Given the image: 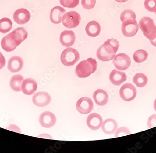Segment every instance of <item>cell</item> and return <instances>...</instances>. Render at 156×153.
<instances>
[{"label": "cell", "instance_id": "6da1fadb", "mask_svg": "<svg viewBox=\"0 0 156 153\" xmlns=\"http://www.w3.org/2000/svg\"><path fill=\"white\" fill-rule=\"evenodd\" d=\"M27 36L28 32L25 28H16L2 39V48L7 52L13 51L27 38Z\"/></svg>", "mask_w": 156, "mask_h": 153}, {"label": "cell", "instance_id": "7a4b0ae2", "mask_svg": "<svg viewBox=\"0 0 156 153\" xmlns=\"http://www.w3.org/2000/svg\"><path fill=\"white\" fill-rule=\"evenodd\" d=\"M119 46V42L116 39L113 38L108 39L99 47L96 52V56L102 62L111 61L115 57Z\"/></svg>", "mask_w": 156, "mask_h": 153}, {"label": "cell", "instance_id": "3957f363", "mask_svg": "<svg viewBox=\"0 0 156 153\" xmlns=\"http://www.w3.org/2000/svg\"><path fill=\"white\" fill-rule=\"evenodd\" d=\"M97 68L96 60L89 58L86 60L81 61L77 65L75 69V74L78 77L86 78L94 73Z\"/></svg>", "mask_w": 156, "mask_h": 153}, {"label": "cell", "instance_id": "277c9868", "mask_svg": "<svg viewBox=\"0 0 156 153\" xmlns=\"http://www.w3.org/2000/svg\"><path fill=\"white\" fill-rule=\"evenodd\" d=\"M139 27L146 38L150 41L156 38V26L152 18L144 16L140 19Z\"/></svg>", "mask_w": 156, "mask_h": 153}, {"label": "cell", "instance_id": "5b68a950", "mask_svg": "<svg viewBox=\"0 0 156 153\" xmlns=\"http://www.w3.org/2000/svg\"><path fill=\"white\" fill-rule=\"evenodd\" d=\"M80 58L78 51L72 48H68L62 52L60 59L63 65L70 67L74 65L80 60Z\"/></svg>", "mask_w": 156, "mask_h": 153}, {"label": "cell", "instance_id": "8992f818", "mask_svg": "<svg viewBox=\"0 0 156 153\" xmlns=\"http://www.w3.org/2000/svg\"><path fill=\"white\" fill-rule=\"evenodd\" d=\"M81 21V17L79 13L75 11H71L64 14L62 18L63 25L68 29L78 27Z\"/></svg>", "mask_w": 156, "mask_h": 153}, {"label": "cell", "instance_id": "52a82bcc", "mask_svg": "<svg viewBox=\"0 0 156 153\" xmlns=\"http://www.w3.org/2000/svg\"><path fill=\"white\" fill-rule=\"evenodd\" d=\"M139 28V24L136 19H128L122 22V32L126 37H133L137 34Z\"/></svg>", "mask_w": 156, "mask_h": 153}, {"label": "cell", "instance_id": "ba28073f", "mask_svg": "<svg viewBox=\"0 0 156 153\" xmlns=\"http://www.w3.org/2000/svg\"><path fill=\"white\" fill-rule=\"evenodd\" d=\"M137 91L133 84L129 83L124 84L120 90V97L123 100L130 101L133 100L136 97Z\"/></svg>", "mask_w": 156, "mask_h": 153}, {"label": "cell", "instance_id": "9c48e42d", "mask_svg": "<svg viewBox=\"0 0 156 153\" xmlns=\"http://www.w3.org/2000/svg\"><path fill=\"white\" fill-rule=\"evenodd\" d=\"M113 63L116 69L120 70H125L130 66L131 60L128 55L120 53L115 56Z\"/></svg>", "mask_w": 156, "mask_h": 153}, {"label": "cell", "instance_id": "30bf717a", "mask_svg": "<svg viewBox=\"0 0 156 153\" xmlns=\"http://www.w3.org/2000/svg\"><path fill=\"white\" fill-rule=\"evenodd\" d=\"M94 108V104L92 100L87 97L80 99L76 104V109L82 114H87L91 112Z\"/></svg>", "mask_w": 156, "mask_h": 153}, {"label": "cell", "instance_id": "8fae6325", "mask_svg": "<svg viewBox=\"0 0 156 153\" xmlns=\"http://www.w3.org/2000/svg\"><path fill=\"white\" fill-rule=\"evenodd\" d=\"M51 100L49 93L45 92H39L34 94L32 97V102L36 106L43 107L48 105Z\"/></svg>", "mask_w": 156, "mask_h": 153}, {"label": "cell", "instance_id": "7c38bea8", "mask_svg": "<svg viewBox=\"0 0 156 153\" xmlns=\"http://www.w3.org/2000/svg\"><path fill=\"white\" fill-rule=\"evenodd\" d=\"M55 115L50 112H44L39 117V121L40 125L44 128H49L52 127L56 124Z\"/></svg>", "mask_w": 156, "mask_h": 153}, {"label": "cell", "instance_id": "4fadbf2b", "mask_svg": "<svg viewBox=\"0 0 156 153\" xmlns=\"http://www.w3.org/2000/svg\"><path fill=\"white\" fill-rule=\"evenodd\" d=\"M31 15L29 11L25 8H21L16 10L13 14V19L17 24H26L30 20Z\"/></svg>", "mask_w": 156, "mask_h": 153}, {"label": "cell", "instance_id": "5bb4252c", "mask_svg": "<svg viewBox=\"0 0 156 153\" xmlns=\"http://www.w3.org/2000/svg\"><path fill=\"white\" fill-rule=\"evenodd\" d=\"M75 35L71 30H65L60 34L59 41L62 46L69 47L73 46L75 42Z\"/></svg>", "mask_w": 156, "mask_h": 153}, {"label": "cell", "instance_id": "9a60e30c", "mask_svg": "<svg viewBox=\"0 0 156 153\" xmlns=\"http://www.w3.org/2000/svg\"><path fill=\"white\" fill-rule=\"evenodd\" d=\"M37 89V83L35 80L32 78H27L23 80L21 90L24 94L30 96L36 91Z\"/></svg>", "mask_w": 156, "mask_h": 153}, {"label": "cell", "instance_id": "2e32d148", "mask_svg": "<svg viewBox=\"0 0 156 153\" xmlns=\"http://www.w3.org/2000/svg\"><path fill=\"white\" fill-rule=\"evenodd\" d=\"M102 119L100 114L97 113H92L87 116V124L89 128L96 130L102 126Z\"/></svg>", "mask_w": 156, "mask_h": 153}, {"label": "cell", "instance_id": "e0dca14e", "mask_svg": "<svg viewBox=\"0 0 156 153\" xmlns=\"http://www.w3.org/2000/svg\"><path fill=\"white\" fill-rule=\"evenodd\" d=\"M66 13V11L63 8L60 6L54 7L50 12V19L52 23L54 24H59L62 21L63 15Z\"/></svg>", "mask_w": 156, "mask_h": 153}, {"label": "cell", "instance_id": "ac0fdd59", "mask_svg": "<svg viewBox=\"0 0 156 153\" xmlns=\"http://www.w3.org/2000/svg\"><path fill=\"white\" fill-rule=\"evenodd\" d=\"M94 99L96 104L103 106L107 104L109 99L108 93L102 89H98L94 93Z\"/></svg>", "mask_w": 156, "mask_h": 153}, {"label": "cell", "instance_id": "d6986e66", "mask_svg": "<svg viewBox=\"0 0 156 153\" xmlns=\"http://www.w3.org/2000/svg\"><path fill=\"white\" fill-rule=\"evenodd\" d=\"M23 61L20 57L14 56L9 60L8 69L12 73L20 71L23 68Z\"/></svg>", "mask_w": 156, "mask_h": 153}, {"label": "cell", "instance_id": "ffe728a7", "mask_svg": "<svg viewBox=\"0 0 156 153\" xmlns=\"http://www.w3.org/2000/svg\"><path fill=\"white\" fill-rule=\"evenodd\" d=\"M110 82L115 86H119L127 80V76L125 73L114 70L109 75Z\"/></svg>", "mask_w": 156, "mask_h": 153}, {"label": "cell", "instance_id": "44dd1931", "mask_svg": "<svg viewBox=\"0 0 156 153\" xmlns=\"http://www.w3.org/2000/svg\"><path fill=\"white\" fill-rule=\"evenodd\" d=\"M101 26L98 22L92 21L87 23L85 28L87 34L90 37H95L100 34Z\"/></svg>", "mask_w": 156, "mask_h": 153}, {"label": "cell", "instance_id": "7402d4cb", "mask_svg": "<svg viewBox=\"0 0 156 153\" xmlns=\"http://www.w3.org/2000/svg\"><path fill=\"white\" fill-rule=\"evenodd\" d=\"M118 127L117 122L114 120L108 119L106 120L102 125V130L107 134L115 133Z\"/></svg>", "mask_w": 156, "mask_h": 153}, {"label": "cell", "instance_id": "603a6c76", "mask_svg": "<svg viewBox=\"0 0 156 153\" xmlns=\"http://www.w3.org/2000/svg\"><path fill=\"white\" fill-rule=\"evenodd\" d=\"M23 80V76L20 75H16L11 77L9 82L10 87L13 91L20 92L21 91V85Z\"/></svg>", "mask_w": 156, "mask_h": 153}, {"label": "cell", "instance_id": "cb8c5ba5", "mask_svg": "<svg viewBox=\"0 0 156 153\" xmlns=\"http://www.w3.org/2000/svg\"><path fill=\"white\" fill-rule=\"evenodd\" d=\"M148 78L143 73H137L134 76L133 79V83L139 87L145 86L148 83Z\"/></svg>", "mask_w": 156, "mask_h": 153}, {"label": "cell", "instance_id": "d4e9b609", "mask_svg": "<svg viewBox=\"0 0 156 153\" xmlns=\"http://www.w3.org/2000/svg\"><path fill=\"white\" fill-rule=\"evenodd\" d=\"M12 22L9 18H2L0 20V32L6 34L9 32L12 28Z\"/></svg>", "mask_w": 156, "mask_h": 153}, {"label": "cell", "instance_id": "484cf974", "mask_svg": "<svg viewBox=\"0 0 156 153\" xmlns=\"http://www.w3.org/2000/svg\"><path fill=\"white\" fill-rule=\"evenodd\" d=\"M148 57V53L144 50H138L133 55V59L136 63H143L147 60Z\"/></svg>", "mask_w": 156, "mask_h": 153}, {"label": "cell", "instance_id": "4316f807", "mask_svg": "<svg viewBox=\"0 0 156 153\" xmlns=\"http://www.w3.org/2000/svg\"><path fill=\"white\" fill-rule=\"evenodd\" d=\"M131 19H136L135 13L133 10L130 9H125L121 14L120 19L122 22L125 20Z\"/></svg>", "mask_w": 156, "mask_h": 153}, {"label": "cell", "instance_id": "83f0119b", "mask_svg": "<svg viewBox=\"0 0 156 153\" xmlns=\"http://www.w3.org/2000/svg\"><path fill=\"white\" fill-rule=\"evenodd\" d=\"M59 2L64 7L73 8L79 5L80 0H59Z\"/></svg>", "mask_w": 156, "mask_h": 153}, {"label": "cell", "instance_id": "f1b7e54d", "mask_svg": "<svg viewBox=\"0 0 156 153\" xmlns=\"http://www.w3.org/2000/svg\"><path fill=\"white\" fill-rule=\"evenodd\" d=\"M144 6L145 9L151 13L156 12V0H145Z\"/></svg>", "mask_w": 156, "mask_h": 153}, {"label": "cell", "instance_id": "f546056e", "mask_svg": "<svg viewBox=\"0 0 156 153\" xmlns=\"http://www.w3.org/2000/svg\"><path fill=\"white\" fill-rule=\"evenodd\" d=\"M131 134V131L127 127H123L118 128L115 134V137H118L120 136H124L125 135H129Z\"/></svg>", "mask_w": 156, "mask_h": 153}, {"label": "cell", "instance_id": "4dcf8cb0", "mask_svg": "<svg viewBox=\"0 0 156 153\" xmlns=\"http://www.w3.org/2000/svg\"><path fill=\"white\" fill-rule=\"evenodd\" d=\"M96 4V0H81V5L85 9H92Z\"/></svg>", "mask_w": 156, "mask_h": 153}, {"label": "cell", "instance_id": "1f68e13d", "mask_svg": "<svg viewBox=\"0 0 156 153\" xmlns=\"http://www.w3.org/2000/svg\"><path fill=\"white\" fill-rule=\"evenodd\" d=\"M147 126L148 128H151L156 127V114H153V115L149 118Z\"/></svg>", "mask_w": 156, "mask_h": 153}, {"label": "cell", "instance_id": "d6a6232c", "mask_svg": "<svg viewBox=\"0 0 156 153\" xmlns=\"http://www.w3.org/2000/svg\"><path fill=\"white\" fill-rule=\"evenodd\" d=\"M6 64V60L4 56L0 52V70L2 69Z\"/></svg>", "mask_w": 156, "mask_h": 153}, {"label": "cell", "instance_id": "836d02e7", "mask_svg": "<svg viewBox=\"0 0 156 153\" xmlns=\"http://www.w3.org/2000/svg\"><path fill=\"white\" fill-rule=\"evenodd\" d=\"M150 42L151 44V45H153L154 47H156V38L153 41H150Z\"/></svg>", "mask_w": 156, "mask_h": 153}, {"label": "cell", "instance_id": "e575fe53", "mask_svg": "<svg viewBox=\"0 0 156 153\" xmlns=\"http://www.w3.org/2000/svg\"><path fill=\"white\" fill-rule=\"evenodd\" d=\"M115 1L117 2H121V3H122V2H126L128 1V0H115Z\"/></svg>", "mask_w": 156, "mask_h": 153}, {"label": "cell", "instance_id": "d590c367", "mask_svg": "<svg viewBox=\"0 0 156 153\" xmlns=\"http://www.w3.org/2000/svg\"><path fill=\"white\" fill-rule=\"evenodd\" d=\"M154 108L155 111L156 112V99L155 100V101H154Z\"/></svg>", "mask_w": 156, "mask_h": 153}, {"label": "cell", "instance_id": "8d00e7d4", "mask_svg": "<svg viewBox=\"0 0 156 153\" xmlns=\"http://www.w3.org/2000/svg\"></svg>", "mask_w": 156, "mask_h": 153}]
</instances>
